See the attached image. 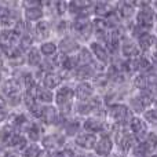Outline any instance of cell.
<instances>
[{
	"label": "cell",
	"mask_w": 157,
	"mask_h": 157,
	"mask_svg": "<svg viewBox=\"0 0 157 157\" xmlns=\"http://www.w3.org/2000/svg\"><path fill=\"white\" fill-rule=\"evenodd\" d=\"M135 4L138 8L135 19H134L135 25L153 32V28L157 22V15L152 7V2H135Z\"/></svg>",
	"instance_id": "obj_1"
},
{
	"label": "cell",
	"mask_w": 157,
	"mask_h": 157,
	"mask_svg": "<svg viewBox=\"0 0 157 157\" xmlns=\"http://www.w3.org/2000/svg\"><path fill=\"white\" fill-rule=\"evenodd\" d=\"M135 114L131 112L130 106L125 103H113L108 110V119L116 127H123V125H128L131 119Z\"/></svg>",
	"instance_id": "obj_2"
},
{
	"label": "cell",
	"mask_w": 157,
	"mask_h": 157,
	"mask_svg": "<svg viewBox=\"0 0 157 157\" xmlns=\"http://www.w3.org/2000/svg\"><path fill=\"white\" fill-rule=\"evenodd\" d=\"M114 142L117 144V146L121 149V152L124 153H131L132 147L136 145L135 136L131 134L128 125H123V127H117L114 131Z\"/></svg>",
	"instance_id": "obj_3"
},
{
	"label": "cell",
	"mask_w": 157,
	"mask_h": 157,
	"mask_svg": "<svg viewBox=\"0 0 157 157\" xmlns=\"http://www.w3.org/2000/svg\"><path fill=\"white\" fill-rule=\"evenodd\" d=\"M75 91L68 86H62L58 88L57 94H55V102L57 105L61 108V112L63 114H68L69 113V109L72 108V101H73Z\"/></svg>",
	"instance_id": "obj_4"
},
{
	"label": "cell",
	"mask_w": 157,
	"mask_h": 157,
	"mask_svg": "<svg viewBox=\"0 0 157 157\" xmlns=\"http://www.w3.org/2000/svg\"><path fill=\"white\" fill-rule=\"evenodd\" d=\"M120 54L124 59H135V58L141 57L142 51L135 39H132L131 36H125L120 46Z\"/></svg>",
	"instance_id": "obj_5"
},
{
	"label": "cell",
	"mask_w": 157,
	"mask_h": 157,
	"mask_svg": "<svg viewBox=\"0 0 157 157\" xmlns=\"http://www.w3.org/2000/svg\"><path fill=\"white\" fill-rule=\"evenodd\" d=\"M128 128H130L131 134L135 136V139L138 142L144 141L146 138V135L150 132V127L146 121L144 120L142 116H134L131 119L130 124H128Z\"/></svg>",
	"instance_id": "obj_6"
},
{
	"label": "cell",
	"mask_w": 157,
	"mask_h": 157,
	"mask_svg": "<svg viewBox=\"0 0 157 157\" xmlns=\"http://www.w3.org/2000/svg\"><path fill=\"white\" fill-rule=\"evenodd\" d=\"M116 11L120 15L121 21L130 22L131 19H135L138 8H136L135 2H119L116 4Z\"/></svg>",
	"instance_id": "obj_7"
},
{
	"label": "cell",
	"mask_w": 157,
	"mask_h": 157,
	"mask_svg": "<svg viewBox=\"0 0 157 157\" xmlns=\"http://www.w3.org/2000/svg\"><path fill=\"white\" fill-rule=\"evenodd\" d=\"M113 147H114V141L109 135H103L98 139L94 152L98 157H109L113 152Z\"/></svg>",
	"instance_id": "obj_8"
},
{
	"label": "cell",
	"mask_w": 157,
	"mask_h": 157,
	"mask_svg": "<svg viewBox=\"0 0 157 157\" xmlns=\"http://www.w3.org/2000/svg\"><path fill=\"white\" fill-rule=\"evenodd\" d=\"M136 41H138V46H139V48H141L142 54L149 55L150 52L153 51V48H155L157 37H156V35L153 32H149V33L142 35L141 37H138L136 39Z\"/></svg>",
	"instance_id": "obj_9"
},
{
	"label": "cell",
	"mask_w": 157,
	"mask_h": 157,
	"mask_svg": "<svg viewBox=\"0 0 157 157\" xmlns=\"http://www.w3.org/2000/svg\"><path fill=\"white\" fill-rule=\"evenodd\" d=\"M72 29L80 35L81 37H88L94 32V25L88 21L87 18H78L72 24Z\"/></svg>",
	"instance_id": "obj_10"
},
{
	"label": "cell",
	"mask_w": 157,
	"mask_h": 157,
	"mask_svg": "<svg viewBox=\"0 0 157 157\" xmlns=\"http://www.w3.org/2000/svg\"><path fill=\"white\" fill-rule=\"evenodd\" d=\"M92 94H94V87H92V84H90L88 81H80V83L77 84L76 90H75V95H76V98L80 99L81 102L90 101L92 98Z\"/></svg>",
	"instance_id": "obj_11"
},
{
	"label": "cell",
	"mask_w": 157,
	"mask_h": 157,
	"mask_svg": "<svg viewBox=\"0 0 157 157\" xmlns=\"http://www.w3.org/2000/svg\"><path fill=\"white\" fill-rule=\"evenodd\" d=\"M90 50H91L92 55H94L95 59H98L99 62L102 63H108L109 59H110V52H109V50L106 48V46H103V44L101 43H91V47H90Z\"/></svg>",
	"instance_id": "obj_12"
},
{
	"label": "cell",
	"mask_w": 157,
	"mask_h": 157,
	"mask_svg": "<svg viewBox=\"0 0 157 157\" xmlns=\"http://www.w3.org/2000/svg\"><path fill=\"white\" fill-rule=\"evenodd\" d=\"M98 142V138L95 134H90V132H83V134H78L76 136V144L83 149L87 150H91L95 149V145Z\"/></svg>",
	"instance_id": "obj_13"
},
{
	"label": "cell",
	"mask_w": 157,
	"mask_h": 157,
	"mask_svg": "<svg viewBox=\"0 0 157 157\" xmlns=\"http://www.w3.org/2000/svg\"><path fill=\"white\" fill-rule=\"evenodd\" d=\"M58 119H59V114H58L57 108L51 105H46L41 108V114H40V120L46 124H55L58 123Z\"/></svg>",
	"instance_id": "obj_14"
},
{
	"label": "cell",
	"mask_w": 157,
	"mask_h": 157,
	"mask_svg": "<svg viewBox=\"0 0 157 157\" xmlns=\"http://www.w3.org/2000/svg\"><path fill=\"white\" fill-rule=\"evenodd\" d=\"M83 128L90 134H97L105 128V121L97 117H90L83 123Z\"/></svg>",
	"instance_id": "obj_15"
},
{
	"label": "cell",
	"mask_w": 157,
	"mask_h": 157,
	"mask_svg": "<svg viewBox=\"0 0 157 157\" xmlns=\"http://www.w3.org/2000/svg\"><path fill=\"white\" fill-rule=\"evenodd\" d=\"M152 155H155V150L145 141L136 142V145L131 150V156L132 157H150Z\"/></svg>",
	"instance_id": "obj_16"
},
{
	"label": "cell",
	"mask_w": 157,
	"mask_h": 157,
	"mask_svg": "<svg viewBox=\"0 0 157 157\" xmlns=\"http://www.w3.org/2000/svg\"><path fill=\"white\" fill-rule=\"evenodd\" d=\"M94 11L98 15V18H106L109 17L116 8H113V3H106V2H97L94 3Z\"/></svg>",
	"instance_id": "obj_17"
},
{
	"label": "cell",
	"mask_w": 157,
	"mask_h": 157,
	"mask_svg": "<svg viewBox=\"0 0 157 157\" xmlns=\"http://www.w3.org/2000/svg\"><path fill=\"white\" fill-rule=\"evenodd\" d=\"M36 99H37V102L50 105V103L55 99V95L52 94L51 90L46 88L44 86H41V87L37 86V88H36Z\"/></svg>",
	"instance_id": "obj_18"
},
{
	"label": "cell",
	"mask_w": 157,
	"mask_h": 157,
	"mask_svg": "<svg viewBox=\"0 0 157 157\" xmlns=\"http://www.w3.org/2000/svg\"><path fill=\"white\" fill-rule=\"evenodd\" d=\"M63 145V138L59 135H48L43 139V146L46 147L47 150H57L59 149L61 146Z\"/></svg>",
	"instance_id": "obj_19"
},
{
	"label": "cell",
	"mask_w": 157,
	"mask_h": 157,
	"mask_svg": "<svg viewBox=\"0 0 157 157\" xmlns=\"http://www.w3.org/2000/svg\"><path fill=\"white\" fill-rule=\"evenodd\" d=\"M61 81H62V77L58 73H54V72H47L46 76L43 77V86L48 90H54L57 87H59Z\"/></svg>",
	"instance_id": "obj_20"
},
{
	"label": "cell",
	"mask_w": 157,
	"mask_h": 157,
	"mask_svg": "<svg viewBox=\"0 0 157 157\" xmlns=\"http://www.w3.org/2000/svg\"><path fill=\"white\" fill-rule=\"evenodd\" d=\"M2 91L7 98L15 97V95L19 94V83L15 80V78H11V80L6 81V83L3 84Z\"/></svg>",
	"instance_id": "obj_21"
},
{
	"label": "cell",
	"mask_w": 157,
	"mask_h": 157,
	"mask_svg": "<svg viewBox=\"0 0 157 157\" xmlns=\"http://www.w3.org/2000/svg\"><path fill=\"white\" fill-rule=\"evenodd\" d=\"M25 15V21L26 22H32V21H37L43 17V8L40 6H33V7H28L24 11Z\"/></svg>",
	"instance_id": "obj_22"
},
{
	"label": "cell",
	"mask_w": 157,
	"mask_h": 157,
	"mask_svg": "<svg viewBox=\"0 0 157 157\" xmlns=\"http://www.w3.org/2000/svg\"><path fill=\"white\" fill-rule=\"evenodd\" d=\"M94 55H92L91 50L88 48H80L77 54V63L80 66H91V62L94 61Z\"/></svg>",
	"instance_id": "obj_23"
},
{
	"label": "cell",
	"mask_w": 157,
	"mask_h": 157,
	"mask_svg": "<svg viewBox=\"0 0 157 157\" xmlns=\"http://www.w3.org/2000/svg\"><path fill=\"white\" fill-rule=\"evenodd\" d=\"M59 48H61V52H63V54H71V52L76 51L78 48L77 43L75 39L69 37V36H66V37H63L62 40H61V44H59Z\"/></svg>",
	"instance_id": "obj_24"
},
{
	"label": "cell",
	"mask_w": 157,
	"mask_h": 157,
	"mask_svg": "<svg viewBox=\"0 0 157 157\" xmlns=\"http://www.w3.org/2000/svg\"><path fill=\"white\" fill-rule=\"evenodd\" d=\"M132 86L136 91H145L149 88L147 83V75L146 73H138L132 77Z\"/></svg>",
	"instance_id": "obj_25"
},
{
	"label": "cell",
	"mask_w": 157,
	"mask_h": 157,
	"mask_svg": "<svg viewBox=\"0 0 157 157\" xmlns=\"http://www.w3.org/2000/svg\"><path fill=\"white\" fill-rule=\"evenodd\" d=\"M142 117H144V120L149 124V127H153L156 130L157 128V106L156 105H153L152 108L146 109L145 113L142 114Z\"/></svg>",
	"instance_id": "obj_26"
},
{
	"label": "cell",
	"mask_w": 157,
	"mask_h": 157,
	"mask_svg": "<svg viewBox=\"0 0 157 157\" xmlns=\"http://www.w3.org/2000/svg\"><path fill=\"white\" fill-rule=\"evenodd\" d=\"M36 30V36L37 39H47L50 36V32H51V25L47 21H40L35 28Z\"/></svg>",
	"instance_id": "obj_27"
},
{
	"label": "cell",
	"mask_w": 157,
	"mask_h": 157,
	"mask_svg": "<svg viewBox=\"0 0 157 157\" xmlns=\"http://www.w3.org/2000/svg\"><path fill=\"white\" fill-rule=\"evenodd\" d=\"M28 63L30 66H37L41 63V54H40V50L37 48H32L28 51Z\"/></svg>",
	"instance_id": "obj_28"
},
{
	"label": "cell",
	"mask_w": 157,
	"mask_h": 157,
	"mask_svg": "<svg viewBox=\"0 0 157 157\" xmlns=\"http://www.w3.org/2000/svg\"><path fill=\"white\" fill-rule=\"evenodd\" d=\"M92 76H94V71H92L91 66H78L76 69V77L83 81Z\"/></svg>",
	"instance_id": "obj_29"
},
{
	"label": "cell",
	"mask_w": 157,
	"mask_h": 157,
	"mask_svg": "<svg viewBox=\"0 0 157 157\" xmlns=\"http://www.w3.org/2000/svg\"><path fill=\"white\" fill-rule=\"evenodd\" d=\"M40 52L46 57H54L55 52H57V46L51 41H46V43L41 44L40 47Z\"/></svg>",
	"instance_id": "obj_30"
},
{
	"label": "cell",
	"mask_w": 157,
	"mask_h": 157,
	"mask_svg": "<svg viewBox=\"0 0 157 157\" xmlns=\"http://www.w3.org/2000/svg\"><path fill=\"white\" fill-rule=\"evenodd\" d=\"M26 134H28V136H29L30 141L36 142V141L40 139L41 130H40V127H39L37 124H32V125H29V127L26 128Z\"/></svg>",
	"instance_id": "obj_31"
},
{
	"label": "cell",
	"mask_w": 157,
	"mask_h": 157,
	"mask_svg": "<svg viewBox=\"0 0 157 157\" xmlns=\"http://www.w3.org/2000/svg\"><path fill=\"white\" fill-rule=\"evenodd\" d=\"M40 149L37 147V145L32 144L29 145V146H26L24 149V153H22V156L24 157H39L40 156Z\"/></svg>",
	"instance_id": "obj_32"
},
{
	"label": "cell",
	"mask_w": 157,
	"mask_h": 157,
	"mask_svg": "<svg viewBox=\"0 0 157 157\" xmlns=\"http://www.w3.org/2000/svg\"><path fill=\"white\" fill-rule=\"evenodd\" d=\"M78 127H80V124H78L76 120H71V121H68V124H66L65 131L68 135H75L78 131Z\"/></svg>",
	"instance_id": "obj_33"
},
{
	"label": "cell",
	"mask_w": 157,
	"mask_h": 157,
	"mask_svg": "<svg viewBox=\"0 0 157 157\" xmlns=\"http://www.w3.org/2000/svg\"><path fill=\"white\" fill-rule=\"evenodd\" d=\"M32 41H33L32 36L28 33V35H25L21 37V40H19V47H21L22 50H28L30 46H32Z\"/></svg>",
	"instance_id": "obj_34"
},
{
	"label": "cell",
	"mask_w": 157,
	"mask_h": 157,
	"mask_svg": "<svg viewBox=\"0 0 157 157\" xmlns=\"http://www.w3.org/2000/svg\"><path fill=\"white\" fill-rule=\"evenodd\" d=\"M54 157H76V155H75V152L72 149L66 147V149H62V150H58V152H55L54 153Z\"/></svg>",
	"instance_id": "obj_35"
},
{
	"label": "cell",
	"mask_w": 157,
	"mask_h": 157,
	"mask_svg": "<svg viewBox=\"0 0 157 157\" xmlns=\"http://www.w3.org/2000/svg\"><path fill=\"white\" fill-rule=\"evenodd\" d=\"M26 123H28V120L24 114H17L13 120V127H21V125H25Z\"/></svg>",
	"instance_id": "obj_36"
},
{
	"label": "cell",
	"mask_w": 157,
	"mask_h": 157,
	"mask_svg": "<svg viewBox=\"0 0 157 157\" xmlns=\"http://www.w3.org/2000/svg\"><path fill=\"white\" fill-rule=\"evenodd\" d=\"M55 6H57V10H58V14H63L66 10H68V6H69V3H66V2H57L55 3Z\"/></svg>",
	"instance_id": "obj_37"
},
{
	"label": "cell",
	"mask_w": 157,
	"mask_h": 157,
	"mask_svg": "<svg viewBox=\"0 0 157 157\" xmlns=\"http://www.w3.org/2000/svg\"><path fill=\"white\" fill-rule=\"evenodd\" d=\"M7 116H8V112L4 106H0V123L7 120Z\"/></svg>",
	"instance_id": "obj_38"
},
{
	"label": "cell",
	"mask_w": 157,
	"mask_h": 157,
	"mask_svg": "<svg viewBox=\"0 0 157 157\" xmlns=\"http://www.w3.org/2000/svg\"><path fill=\"white\" fill-rule=\"evenodd\" d=\"M4 157H21V156H19V153L15 152V150H8V152L4 153Z\"/></svg>",
	"instance_id": "obj_39"
},
{
	"label": "cell",
	"mask_w": 157,
	"mask_h": 157,
	"mask_svg": "<svg viewBox=\"0 0 157 157\" xmlns=\"http://www.w3.org/2000/svg\"><path fill=\"white\" fill-rule=\"evenodd\" d=\"M152 7H153V10H155V13L157 15V2H152Z\"/></svg>",
	"instance_id": "obj_40"
},
{
	"label": "cell",
	"mask_w": 157,
	"mask_h": 157,
	"mask_svg": "<svg viewBox=\"0 0 157 157\" xmlns=\"http://www.w3.org/2000/svg\"><path fill=\"white\" fill-rule=\"evenodd\" d=\"M150 54H157V41H156V44H155V48H153V51L150 52Z\"/></svg>",
	"instance_id": "obj_41"
},
{
	"label": "cell",
	"mask_w": 157,
	"mask_h": 157,
	"mask_svg": "<svg viewBox=\"0 0 157 157\" xmlns=\"http://www.w3.org/2000/svg\"><path fill=\"white\" fill-rule=\"evenodd\" d=\"M153 33H155V35H156V37H157V22H156L155 28H153Z\"/></svg>",
	"instance_id": "obj_42"
},
{
	"label": "cell",
	"mask_w": 157,
	"mask_h": 157,
	"mask_svg": "<svg viewBox=\"0 0 157 157\" xmlns=\"http://www.w3.org/2000/svg\"><path fill=\"white\" fill-rule=\"evenodd\" d=\"M86 157H98V156L97 155H87Z\"/></svg>",
	"instance_id": "obj_43"
},
{
	"label": "cell",
	"mask_w": 157,
	"mask_h": 157,
	"mask_svg": "<svg viewBox=\"0 0 157 157\" xmlns=\"http://www.w3.org/2000/svg\"><path fill=\"white\" fill-rule=\"evenodd\" d=\"M0 98H2V97H0ZM3 103H4V99H0V106H2Z\"/></svg>",
	"instance_id": "obj_44"
},
{
	"label": "cell",
	"mask_w": 157,
	"mask_h": 157,
	"mask_svg": "<svg viewBox=\"0 0 157 157\" xmlns=\"http://www.w3.org/2000/svg\"><path fill=\"white\" fill-rule=\"evenodd\" d=\"M109 157H119V156H117V155H114V153H112V155L109 156Z\"/></svg>",
	"instance_id": "obj_45"
},
{
	"label": "cell",
	"mask_w": 157,
	"mask_h": 157,
	"mask_svg": "<svg viewBox=\"0 0 157 157\" xmlns=\"http://www.w3.org/2000/svg\"><path fill=\"white\" fill-rule=\"evenodd\" d=\"M150 157H157V153H155V155H152Z\"/></svg>",
	"instance_id": "obj_46"
},
{
	"label": "cell",
	"mask_w": 157,
	"mask_h": 157,
	"mask_svg": "<svg viewBox=\"0 0 157 157\" xmlns=\"http://www.w3.org/2000/svg\"><path fill=\"white\" fill-rule=\"evenodd\" d=\"M0 81H2V76H0Z\"/></svg>",
	"instance_id": "obj_47"
},
{
	"label": "cell",
	"mask_w": 157,
	"mask_h": 157,
	"mask_svg": "<svg viewBox=\"0 0 157 157\" xmlns=\"http://www.w3.org/2000/svg\"><path fill=\"white\" fill-rule=\"evenodd\" d=\"M128 157H132V156H128Z\"/></svg>",
	"instance_id": "obj_48"
},
{
	"label": "cell",
	"mask_w": 157,
	"mask_h": 157,
	"mask_svg": "<svg viewBox=\"0 0 157 157\" xmlns=\"http://www.w3.org/2000/svg\"><path fill=\"white\" fill-rule=\"evenodd\" d=\"M156 153H157V150H156Z\"/></svg>",
	"instance_id": "obj_49"
}]
</instances>
